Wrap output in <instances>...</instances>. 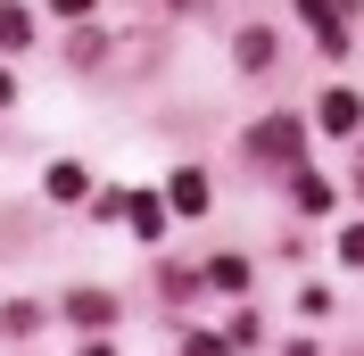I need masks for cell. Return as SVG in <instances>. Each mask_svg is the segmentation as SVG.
<instances>
[{
  "instance_id": "cell-1",
  "label": "cell",
  "mask_w": 364,
  "mask_h": 356,
  "mask_svg": "<svg viewBox=\"0 0 364 356\" xmlns=\"http://www.w3.org/2000/svg\"><path fill=\"white\" fill-rule=\"evenodd\" d=\"M298 150H306V125H298V116H265V125L249 133L257 166H298Z\"/></svg>"
},
{
  "instance_id": "cell-2",
  "label": "cell",
  "mask_w": 364,
  "mask_h": 356,
  "mask_svg": "<svg viewBox=\"0 0 364 356\" xmlns=\"http://www.w3.org/2000/svg\"><path fill=\"white\" fill-rule=\"evenodd\" d=\"M298 17L315 25V42L331 50V58H348V25H340V9H331V0H298Z\"/></svg>"
},
{
  "instance_id": "cell-3",
  "label": "cell",
  "mask_w": 364,
  "mask_h": 356,
  "mask_svg": "<svg viewBox=\"0 0 364 356\" xmlns=\"http://www.w3.org/2000/svg\"><path fill=\"white\" fill-rule=\"evenodd\" d=\"M166 207H174V216H207V174H191V166H182V174L166 182Z\"/></svg>"
},
{
  "instance_id": "cell-4",
  "label": "cell",
  "mask_w": 364,
  "mask_h": 356,
  "mask_svg": "<svg viewBox=\"0 0 364 356\" xmlns=\"http://www.w3.org/2000/svg\"><path fill=\"white\" fill-rule=\"evenodd\" d=\"M323 133H356V125H364V108H356V91H323Z\"/></svg>"
},
{
  "instance_id": "cell-5",
  "label": "cell",
  "mask_w": 364,
  "mask_h": 356,
  "mask_svg": "<svg viewBox=\"0 0 364 356\" xmlns=\"http://www.w3.org/2000/svg\"><path fill=\"white\" fill-rule=\"evenodd\" d=\"M67 315L100 332V323H116V298H108V290H75V298H67Z\"/></svg>"
},
{
  "instance_id": "cell-6",
  "label": "cell",
  "mask_w": 364,
  "mask_h": 356,
  "mask_svg": "<svg viewBox=\"0 0 364 356\" xmlns=\"http://www.w3.org/2000/svg\"><path fill=\"white\" fill-rule=\"evenodd\" d=\"M124 224H133L141 241H158V232H166V207L158 199H124Z\"/></svg>"
},
{
  "instance_id": "cell-7",
  "label": "cell",
  "mask_w": 364,
  "mask_h": 356,
  "mask_svg": "<svg viewBox=\"0 0 364 356\" xmlns=\"http://www.w3.org/2000/svg\"><path fill=\"white\" fill-rule=\"evenodd\" d=\"M232 50H240V67H273V33H265V25H249Z\"/></svg>"
},
{
  "instance_id": "cell-8",
  "label": "cell",
  "mask_w": 364,
  "mask_h": 356,
  "mask_svg": "<svg viewBox=\"0 0 364 356\" xmlns=\"http://www.w3.org/2000/svg\"><path fill=\"white\" fill-rule=\"evenodd\" d=\"M83 191H91L83 166H50V199H83Z\"/></svg>"
},
{
  "instance_id": "cell-9",
  "label": "cell",
  "mask_w": 364,
  "mask_h": 356,
  "mask_svg": "<svg viewBox=\"0 0 364 356\" xmlns=\"http://www.w3.org/2000/svg\"><path fill=\"white\" fill-rule=\"evenodd\" d=\"M298 207H306V216H331V182H323V174H298Z\"/></svg>"
},
{
  "instance_id": "cell-10",
  "label": "cell",
  "mask_w": 364,
  "mask_h": 356,
  "mask_svg": "<svg viewBox=\"0 0 364 356\" xmlns=\"http://www.w3.org/2000/svg\"><path fill=\"white\" fill-rule=\"evenodd\" d=\"M33 42V17H25V9H0V50H25Z\"/></svg>"
},
{
  "instance_id": "cell-11",
  "label": "cell",
  "mask_w": 364,
  "mask_h": 356,
  "mask_svg": "<svg viewBox=\"0 0 364 356\" xmlns=\"http://www.w3.org/2000/svg\"><path fill=\"white\" fill-rule=\"evenodd\" d=\"M207 282H215V290H249V257H215Z\"/></svg>"
},
{
  "instance_id": "cell-12",
  "label": "cell",
  "mask_w": 364,
  "mask_h": 356,
  "mask_svg": "<svg viewBox=\"0 0 364 356\" xmlns=\"http://www.w3.org/2000/svg\"><path fill=\"white\" fill-rule=\"evenodd\" d=\"M340 257H348V266H364V224H348V232H340Z\"/></svg>"
},
{
  "instance_id": "cell-13",
  "label": "cell",
  "mask_w": 364,
  "mask_h": 356,
  "mask_svg": "<svg viewBox=\"0 0 364 356\" xmlns=\"http://www.w3.org/2000/svg\"><path fill=\"white\" fill-rule=\"evenodd\" d=\"M182 356H224V340H207V332H199V340H182Z\"/></svg>"
},
{
  "instance_id": "cell-14",
  "label": "cell",
  "mask_w": 364,
  "mask_h": 356,
  "mask_svg": "<svg viewBox=\"0 0 364 356\" xmlns=\"http://www.w3.org/2000/svg\"><path fill=\"white\" fill-rule=\"evenodd\" d=\"M50 9H58V17H91V0H50Z\"/></svg>"
},
{
  "instance_id": "cell-15",
  "label": "cell",
  "mask_w": 364,
  "mask_h": 356,
  "mask_svg": "<svg viewBox=\"0 0 364 356\" xmlns=\"http://www.w3.org/2000/svg\"><path fill=\"white\" fill-rule=\"evenodd\" d=\"M9 91H17V83H9V75H0V108H9Z\"/></svg>"
},
{
  "instance_id": "cell-16",
  "label": "cell",
  "mask_w": 364,
  "mask_h": 356,
  "mask_svg": "<svg viewBox=\"0 0 364 356\" xmlns=\"http://www.w3.org/2000/svg\"><path fill=\"white\" fill-rule=\"evenodd\" d=\"M331 9H356V0H331Z\"/></svg>"
},
{
  "instance_id": "cell-17",
  "label": "cell",
  "mask_w": 364,
  "mask_h": 356,
  "mask_svg": "<svg viewBox=\"0 0 364 356\" xmlns=\"http://www.w3.org/2000/svg\"><path fill=\"white\" fill-rule=\"evenodd\" d=\"M356 191H364V166H356Z\"/></svg>"
}]
</instances>
